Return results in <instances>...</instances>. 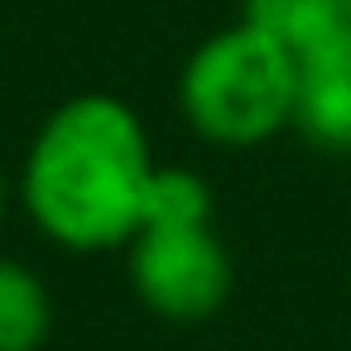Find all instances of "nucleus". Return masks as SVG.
Returning <instances> with one entry per match:
<instances>
[{
	"instance_id": "nucleus-1",
	"label": "nucleus",
	"mask_w": 351,
	"mask_h": 351,
	"mask_svg": "<svg viewBox=\"0 0 351 351\" xmlns=\"http://www.w3.org/2000/svg\"><path fill=\"white\" fill-rule=\"evenodd\" d=\"M154 169L140 111L111 92H77L39 121L20 164V202L58 250H125L145 226Z\"/></svg>"
},
{
	"instance_id": "nucleus-2",
	"label": "nucleus",
	"mask_w": 351,
	"mask_h": 351,
	"mask_svg": "<svg viewBox=\"0 0 351 351\" xmlns=\"http://www.w3.org/2000/svg\"><path fill=\"white\" fill-rule=\"evenodd\" d=\"M293 97L298 63L245 20L207 34L178 73V111L217 149H255L293 130Z\"/></svg>"
},
{
	"instance_id": "nucleus-5",
	"label": "nucleus",
	"mask_w": 351,
	"mask_h": 351,
	"mask_svg": "<svg viewBox=\"0 0 351 351\" xmlns=\"http://www.w3.org/2000/svg\"><path fill=\"white\" fill-rule=\"evenodd\" d=\"M293 130L322 154H351V49L298 63Z\"/></svg>"
},
{
	"instance_id": "nucleus-4",
	"label": "nucleus",
	"mask_w": 351,
	"mask_h": 351,
	"mask_svg": "<svg viewBox=\"0 0 351 351\" xmlns=\"http://www.w3.org/2000/svg\"><path fill=\"white\" fill-rule=\"evenodd\" d=\"M241 20L269 34L293 63L351 49V0H241Z\"/></svg>"
},
{
	"instance_id": "nucleus-3",
	"label": "nucleus",
	"mask_w": 351,
	"mask_h": 351,
	"mask_svg": "<svg viewBox=\"0 0 351 351\" xmlns=\"http://www.w3.org/2000/svg\"><path fill=\"white\" fill-rule=\"evenodd\" d=\"M125 274L135 298L178 327L212 322L231 289H236V265L231 250L212 226H140L135 241L125 245Z\"/></svg>"
},
{
	"instance_id": "nucleus-7",
	"label": "nucleus",
	"mask_w": 351,
	"mask_h": 351,
	"mask_svg": "<svg viewBox=\"0 0 351 351\" xmlns=\"http://www.w3.org/2000/svg\"><path fill=\"white\" fill-rule=\"evenodd\" d=\"M217 193L197 169L159 164L145 197V226H212Z\"/></svg>"
},
{
	"instance_id": "nucleus-6",
	"label": "nucleus",
	"mask_w": 351,
	"mask_h": 351,
	"mask_svg": "<svg viewBox=\"0 0 351 351\" xmlns=\"http://www.w3.org/2000/svg\"><path fill=\"white\" fill-rule=\"evenodd\" d=\"M53 332V293L34 265L0 255V351H39Z\"/></svg>"
},
{
	"instance_id": "nucleus-8",
	"label": "nucleus",
	"mask_w": 351,
	"mask_h": 351,
	"mask_svg": "<svg viewBox=\"0 0 351 351\" xmlns=\"http://www.w3.org/2000/svg\"><path fill=\"white\" fill-rule=\"evenodd\" d=\"M10 217V183H5V169H0V226Z\"/></svg>"
}]
</instances>
